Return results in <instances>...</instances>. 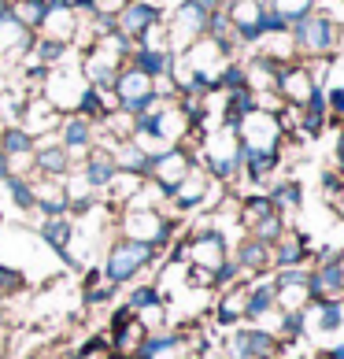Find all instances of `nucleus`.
<instances>
[{
    "instance_id": "obj_45",
    "label": "nucleus",
    "mask_w": 344,
    "mask_h": 359,
    "mask_svg": "<svg viewBox=\"0 0 344 359\" xmlns=\"http://www.w3.org/2000/svg\"><path fill=\"white\" fill-rule=\"evenodd\" d=\"M0 292L4 297H15V292H26V274L15 263H0Z\"/></svg>"
},
{
    "instance_id": "obj_29",
    "label": "nucleus",
    "mask_w": 344,
    "mask_h": 359,
    "mask_svg": "<svg viewBox=\"0 0 344 359\" xmlns=\"http://www.w3.org/2000/svg\"><path fill=\"white\" fill-rule=\"evenodd\" d=\"M30 219L37 226V237L56 252L60 259H67V252H71V241H74V215H56V219H37L34 211H30Z\"/></svg>"
},
{
    "instance_id": "obj_26",
    "label": "nucleus",
    "mask_w": 344,
    "mask_h": 359,
    "mask_svg": "<svg viewBox=\"0 0 344 359\" xmlns=\"http://www.w3.org/2000/svg\"><path fill=\"white\" fill-rule=\"evenodd\" d=\"M263 193L270 196V204H274L277 215L289 219V222H293V215L303 208V182H300L296 175H285V170H282V175H277Z\"/></svg>"
},
{
    "instance_id": "obj_23",
    "label": "nucleus",
    "mask_w": 344,
    "mask_h": 359,
    "mask_svg": "<svg viewBox=\"0 0 344 359\" xmlns=\"http://www.w3.org/2000/svg\"><path fill=\"white\" fill-rule=\"evenodd\" d=\"M163 15H167V11L156 8V4H144V0H126V4L115 11V34H123L126 41H137V37L149 30L152 22H160Z\"/></svg>"
},
{
    "instance_id": "obj_33",
    "label": "nucleus",
    "mask_w": 344,
    "mask_h": 359,
    "mask_svg": "<svg viewBox=\"0 0 344 359\" xmlns=\"http://www.w3.org/2000/svg\"><path fill=\"white\" fill-rule=\"evenodd\" d=\"M267 215H274V204L267 193H245L237 196V230H252L256 222H263Z\"/></svg>"
},
{
    "instance_id": "obj_34",
    "label": "nucleus",
    "mask_w": 344,
    "mask_h": 359,
    "mask_svg": "<svg viewBox=\"0 0 344 359\" xmlns=\"http://www.w3.org/2000/svg\"><path fill=\"white\" fill-rule=\"evenodd\" d=\"M274 308V282L270 274L263 278H252L248 282V308H245V323H256L259 315H267Z\"/></svg>"
},
{
    "instance_id": "obj_27",
    "label": "nucleus",
    "mask_w": 344,
    "mask_h": 359,
    "mask_svg": "<svg viewBox=\"0 0 344 359\" xmlns=\"http://www.w3.org/2000/svg\"><path fill=\"white\" fill-rule=\"evenodd\" d=\"M30 182H34V215L37 219L71 215L67 193H63V182L60 178H30Z\"/></svg>"
},
{
    "instance_id": "obj_21",
    "label": "nucleus",
    "mask_w": 344,
    "mask_h": 359,
    "mask_svg": "<svg viewBox=\"0 0 344 359\" xmlns=\"http://www.w3.org/2000/svg\"><path fill=\"white\" fill-rule=\"evenodd\" d=\"M74 167L78 163L67 156V149L56 141V134L34 141V178H63V175H71Z\"/></svg>"
},
{
    "instance_id": "obj_22",
    "label": "nucleus",
    "mask_w": 344,
    "mask_h": 359,
    "mask_svg": "<svg viewBox=\"0 0 344 359\" xmlns=\"http://www.w3.org/2000/svg\"><path fill=\"white\" fill-rule=\"evenodd\" d=\"M245 308H248V278H241L230 289H219L215 304H211V323H215V330H233L245 323Z\"/></svg>"
},
{
    "instance_id": "obj_18",
    "label": "nucleus",
    "mask_w": 344,
    "mask_h": 359,
    "mask_svg": "<svg viewBox=\"0 0 344 359\" xmlns=\"http://www.w3.org/2000/svg\"><path fill=\"white\" fill-rule=\"evenodd\" d=\"M56 141L63 144V149H67V156L74 159V163H82V156L100 141V126H97V123H89L85 115L71 111V115H63V118H60Z\"/></svg>"
},
{
    "instance_id": "obj_39",
    "label": "nucleus",
    "mask_w": 344,
    "mask_h": 359,
    "mask_svg": "<svg viewBox=\"0 0 344 359\" xmlns=\"http://www.w3.org/2000/svg\"><path fill=\"white\" fill-rule=\"evenodd\" d=\"M137 48H149V52H170V30H167V15L160 22H152L149 30H144L137 41Z\"/></svg>"
},
{
    "instance_id": "obj_7",
    "label": "nucleus",
    "mask_w": 344,
    "mask_h": 359,
    "mask_svg": "<svg viewBox=\"0 0 344 359\" xmlns=\"http://www.w3.org/2000/svg\"><path fill=\"white\" fill-rule=\"evenodd\" d=\"M233 134H237V144H241V156H267V152L285 149V134L277 126V115L259 111V108L237 118Z\"/></svg>"
},
{
    "instance_id": "obj_20",
    "label": "nucleus",
    "mask_w": 344,
    "mask_h": 359,
    "mask_svg": "<svg viewBox=\"0 0 344 359\" xmlns=\"http://www.w3.org/2000/svg\"><path fill=\"white\" fill-rule=\"evenodd\" d=\"M230 259L241 267V274L252 282V278H263V274H270V245H263L256 241V237H248L241 230V237H233L230 241Z\"/></svg>"
},
{
    "instance_id": "obj_40",
    "label": "nucleus",
    "mask_w": 344,
    "mask_h": 359,
    "mask_svg": "<svg viewBox=\"0 0 344 359\" xmlns=\"http://www.w3.org/2000/svg\"><path fill=\"white\" fill-rule=\"evenodd\" d=\"M285 226H293V222H289V219H282V215L274 211V215H267L263 222H256L252 230H245V233H248V237H256V241H263V245H274L277 237H282V230H285Z\"/></svg>"
},
{
    "instance_id": "obj_14",
    "label": "nucleus",
    "mask_w": 344,
    "mask_h": 359,
    "mask_svg": "<svg viewBox=\"0 0 344 359\" xmlns=\"http://www.w3.org/2000/svg\"><path fill=\"white\" fill-rule=\"evenodd\" d=\"M196 163V156L189 149H181V144H174V149H167L163 156H156L149 159V175H144V182H152L160 193H174L178 189V182L189 175V167Z\"/></svg>"
},
{
    "instance_id": "obj_12",
    "label": "nucleus",
    "mask_w": 344,
    "mask_h": 359,
    "mask_svg": "<svg viewBox=\"0 0 344 359\" xmlns=\"http://www.w3.org/2000/svg\"><path fill=\"white\" fill-rule=\"evenodd\" d=\"M207 15L196 0H178L174 8H167V30H170V52L189 48L196 37L207 34Z\"/></svg>"
},
{
    "instance_id": "obj_9",
    "label": "nucleus",
    "mask_w": 344,
    "mask_h": 359,
    "mask_svg": "<svg viewBox=\"0 0 344 359\" xmlns=\"http://www.w3.org/2000/svg\"><path fill=\"white\" fill-rule=\"evenodd\" d=\"M300 318H303V341L311 344V352L333 348V344L344 341V304L311 300L300 311Z\"/></svg>"
},
{
    "instance_id": "obj_4",
    "label": "nucleus",
    "mask_w": 344,
    "mask_h": 359,
    "mask_svg": "<svg viewBox=\"0 0 344 359\" xmlns=\"http://www.w3.org/2000/svg\"><path fill=\"white\" fill-rule=\"evenodd\" d=\"M196 163L211 175V182L237 185V178H241V144H237L233 126H219L204 134L200 149H196Z\"/></svg>"
},
{
    "instance_id": "obj_44",
    "label": "nucleus",
    "mask_w": 344,
    "mask_h": 359,
    "mask_svg": "<svg viewBox=\"0 0 344 359\" xmlns=\"http://www.w3.org/2000/svg\"><path fill=\"white\" fill-rule=\"evenodd\" d=\"M130 141H134L137 149H141L144 156H149V159L163 156L167 149H174V144H167V141H163L160 134H156V130H134V137H130Z\"/></svg>"
},
{
    "instance_id": "obj_49",
    "label": "nucleus",
    "mask_w": 344,
    "mask_h": 359,
    "mask_svg": "<svg viewBox=\"0 0 344 359\" xmlns=\"http://www.w3.org/2000/svg\"><path fill=\"white\" fill-rule=\"evenodd\" d=\"M92 4H97V11H100V15H115V11L123 8L126 0H92Z\"/></svg>"
},
{
    "instance_id": "obj_32",
    "label": "nucleus",
    "mask_w": 344,
    "mask_h": 359,
    "mask_svg": "<svg viewBox=\"0 0 344 359\" xmlns=\"http://www.w3.org/2000/svg\"><path fill=\"white\" fill-rule=\"evenodd\" d=\"M252 52H259V56H267L270 63H277V67H285V63H296L300 56H296V41H293V30H274V34H263L259 37V45L252 48Z\"/></svg>"
},
{
    "instance_id": "obj_28",
    "label": "nucleus",
    "mask_w": 344,
    "mask_h": 359,
    "mask_svg": "<svg viewBox=\"0 0 344 359\" xmlns=\"http://www.w3.org/2000/svg\"><path fill=\"white\" fill-rule=\"evenodd\" d=\"M152 130H156V134H160L167 144H181V141H185V137H189L193 130H196V123H193V118L181 111V104H178V100H167L163 108L156 111V118H152Z\"/></svg>"
},
{
    "instance_id": "obj_35",
    "label": "nucleus",
    "mask_w": 344,
    "mask_h": 359,
    "mask_svg": "<svg viewBox=\"0 0 344 359\" xmlns=\"http://www.w3.org/2000/svg\"><path fill=\"white\" fill-rule=\"evenodd\" d=\"M170 60H174V52H149V48H137L134 45V52H130V67H137L141 74H149V78H160V74H167L170 71Z\"/></svg>"
},
{
    "instance_id": "obj_10",
    "label": "nucleus",
    "mask_w": 344,
    "mask_h": 359,
    "mask_svg": "<svg viewBox=\"0 0 344 359\" xmlns=\"http://www.w3.org/2000/svg\"><path fill=\"white\" fill-rule=\"evenodd\" d=\"M222 355L226 359H277L282 355V341L274 334H263L252 323H241L222 334Z\"/></svg>"
},
{
    "instance_id": "obj_46",
    "label": "nucleus",
    "mask_w": 344,
    "mask_h": 359,
    "mask_svg": "<svg viewBox=\"0 0 344 359\" xmlns=\"http://www.w3.org/2000/svg\"><path fill=\"white\" fill-rule=\"evenodd\" d=\"M71 359H115V355H111V344H108V334L89 337L78 352H71Z\"/></svg>"
},
{
    "instance_id": "obj_38",
    "label": "nucleus",
    "mask_w": 344,
    "mask_h": 359,
    "mask_svg": "<svg viewBox=\"0 0 344 359\" xmlns=\"http://www.w3.org/2000/svg\"><path fill=\"white\" fill-rule=\"evenodd\" d=\"M134 318L144 326V334H160V330L170 326V308H167V300H152L141 311H134Z\"/></svg>"
},
{
    "instance_id": "obj_2",
    "label": "nucleus",
    "mask_w": 344,
    "mask_h": 359,
    "mask_svg": "<svg viewBox=\"0 0 344 359\" xmlns=\"http://www.w3.org/2000/svg\"><path fill=\"white\" fill-rule=\"evenodd\" d=\"M130 52H134V41H126L123 34L97 37L89 48L78 52V71H82L85 86H92V89H111L115 74L126 67Z\"/></svg>"
},
{
    "instance_id": "obj_15",
    "label": "nucleus",
    "mask_w": 344,
    "mask_h": 359,
    "mask_svg": "<svg viewBox=\"0 0 344 359\" xmlns=\"http://www.w3.org/2000/svg\"><path fill=\"white\" fill-rule=\"evenodd\" d=\"M111 93H115L118 108L130 111V115L144 111V108H149V104L156 100V93H152V78H149V74H141L137 67H130V63H126V67L115 74Z\"/></svg>"
},
{
    "instance_id": "obj_11",
    "label": "nucleus",
    "mask_w": 344,
    "mask_h": 359,
    "mask_svg": "<svg viewBox=\"0 0 344 359\" xmlns=\"http://www.w3.org/2000/svg\"><path fill=\"white\" fill-rule=\"evenodd\" d=\"M311 300H326V304H344V252H319L311 263V278H308Z\"/></svg>"
},
{
    "instance_id": "obj_5",
    "label": "nucleus",
    "mask_w": 344,
    "mask_h": 359,
    "mask_svg": "<svg viewBox=\"0 0 344 359\" xmlns=\"http://www.w3.org/2000/svg\"><path fill=\"white\" fill-rule=\"evenodd\" d=\"M163 252H156L149 245H137V241H126V237H115V241L108 245V252H104V263H100V271L104 278L115 285V289H123L130 282H137V278L156 267V259H160Z\"/></svg>"
},
{
    "instance_id": "obj_13",
    "label": "nucleus",
    "mask_w": 344,
    "mask_h": 359,
    "mask_svg": "<svg viewBox=\"0 0 344 359\" xmlns=\"http://www.w3.org/2000/svg\"><path fill=\"white\" fill-rule=\"evenodd\" d=\"M85 89H89V86H85L82 71H78V63H67V67L48 71L45 86H41V97H45L60 115H71V111H78V100H82Z\"/></svg>"
},
{
    "instance_id": "obj_30",
    "label": "nucleus",
    "mask_w": 344,
    "mask_h": 359,
    "mask_svg": "<svg viewBox=\"0 0 344 359\" xmlns=\"http://www.w3.org/2000/svg\"><path fill=\"white\" fill-rule=\"evenodd\" d=\"M30 41H34V34L26 30V26H19V22L4 11V15H0V63L15 67V63L26 56Z\"/></svg>"
},
{
    "instance_id": "obj_41",
    "label": "nucleus",
    "mask_w": 344,
    "mask_h": 359,
    "mask_svg": "<svg viewBox=\"0 0 344 359\" xmlns=\"http://www.w3.org/2000/svg\"><path fill=\"white\" fill-rule=\"evenodd\" d=\"M118 297V289L111 282H97V285H82V304L85 311H97V308H108V304Z\"/></svg>"
},
{
    "instance_id": "obj_3",
    "label": "nucleus",
    "mask_w": 344,
    "mask_h": 359,
    "mask_svg": "<svg viewBox=\"0 0 344 359\" xmlns=\"http://www.w3.org/2000/svg\"><path fill=\"white\" fill-rule=\"evenodd\" d=\"M178 230H181V219L167 215V211H118L115 215V233L118 237L149 245L156 252H167L174 245Z\"/></svg>"
},
{
    "instance_id": "obj_48",
    "label": "nucleus",
    "mask_w": 344,
    "mask_h": 359,
    "mask_svg": "<svg viewBox=\"0 0 344 359\" xmlns=\"http://www.w3.org/2000/svg\"><path fill=\"white\" fill-rule=\"evenodd\" d=\"M333 163L344 175V126H337V137H333Z\"/></svg>"
},
{
    "instance_id": "obj_47",
    "label": "nucleus",
    "mask_w": 344,
    "mask_h": 359,
    "mask_svg": "<svg viewBox=\"0 0 344 359\" xmlns=\"http://www.w3.org/2000/svg\"><path fill=\"white\" fill-rule=\"evenodd\" d=\"M322 201H326V208H329V215H333L337 222H344V178H340V185H337L333 193L322 196Z\"/></svg>"
},
{
    "instance_id": "obj_1",
    "label": "nucleus",
    "mask_w": 344,
    "mask_h": 359,
    "mask_svg": "<svg viewBox=\"0 0 344 359\" xmlns=\"http://www.w3.org/2000/svg\"><path fill=\"white\" fill-rule=\"evenodd\" d=\"M296 41V56L300 60H333L340 45H344V22L329 11L315 8L311 15H303L300 22L289 26Z\"/></svg>"
},
{
    "instance_id": "obj_19",
    "label": "nucleus",
    "mask_w": 344,
    "mask_h": 359,
    "mask_svg": "<svg viewBox=\"0 0 344 359\" xmlns=\"http://www.w3.org/2000/svg\"><path fill=\"white\" fill-rule=\"evenodd\" d=\"M37 37H48V41H60V45L74 48L78 15H74L71 0H48V4H45V19H41V26H37Z\"/></svg>"
},
{
    "instance_id": "obj_37",
    "label": "nucleus",
    "mask_w": 344,
    "mask_h": 359,
    "mask_svg": "<svg viewBox=\"0 0 344 359\" xmlns=\"http://www.w3.org/2000/svg\"><path fill=\"white\" fill-rule=\"evenodd\" d=\"M267 8H270L285 26H293V22H300L303 15H311V11L319 8V0H267Z\"/></svg>"
},
{
    "instance_id": "obj_24",
    "label": "nucleus",
    "mask_w": 344,
    "mask_h": 359,
    "mask_svg": "<svg viewBox=\"0 0 344 359\" xmlns=\"http://www.w3.org/2000/svg\"><path fill=\"white\" fill-rule=\"evenodd\" d=\"M60 111L52 108V104L37 93V97H26L22 100V111H19V123L15 126H22L26 134H30L34 141L37 137H48V134H56V126H60Z\"/></svg>"
},
{
    "instance_id": "obj_43",
    "label": "nucleus",
    "mask_w": 344,
    "mask_h": 359,
    "mask_svg": "<svg viewBox=\"0 0 344 359\" xmlns=\"http://www.w3.org/2000/svg\"><path fill=\"white\" fill-rule=\"evenodd\" d=\"M152 300H163L160 289H156L152 282H130V292H126V304H123V308H126V311H141L144 304H152Z\"/></svg>"
},
{
    "instance_id": "obj_50",
    "label": "nucleus",
    "mask_w": 344,
    "mask_h": 359,
    "mask_svg": "<svg viewBox=\"0 0 344 359\" xmlns=\"http://www.w3.org/2000/svg\"><path fill=\"white\" fill-rule=\"evenodd\" d=\"M289 359H315V352L311 355H289Z\"/></svg>"
},
{
    "instance_id": "obj_42",
    "label": "nucleus",
    "mask_w": 344,
    "mask_h": 359,
    "mask_svg": "<svg viewBox=\"0 0 344 359\" xmlns=\"http://www.w3.org/2000/svg\"><path fill=\"white\" fill-rule=\"evenodd\" d=\"M0 149H4V156H22V152H34V137L26 134L22 126H8L4 134H0Z\"/></svg>"
},
{
    "instance_id": "obj_6",
    "label": "nucleus",
    "mask_w": 344,
    "mask_h": 359,
    "mask_svg": "<svg viewBox=\"0 0 344 359\" xmlns=\"http://www.w3.org/2000/svg\"><path fill=\"white\" fill-rule=\"evenodd\" d=\"M226 19L233 26L237 48H256L263 34L285 30V22L267 8V0H226Z\"/></svg>"
},
{
    "instance_id": "obj_16",
    "label": "nucleus",
    "mask_w": 344,
    "mask_h": 359,
    "mask_svg": "<svg viewBox=\"0 0 344 359\" xmlns=\"http://www.w3.org/2000/svg\"><path fill=\"white\" fill-rule=\"evenodd\" d=\"M319 252L311 248V237L296 230V226H285L282 237L270 245V267L274 271H285V267H311Z\"/></svg>"
},
{
    "instance_id": "obj_25",
    "label": "nucleus",
    "mask_w": 344,
    "mask_h": 359,
    "mask_svg": "<svg viewBox=\"0 0 344 359\" xmlns=\"http://www.w3.org/2000/svg\"><path fill=\"white\" fill-rule=\"evenodd\" d=\"M78 170L85 175V182L92 185L97 193L108 189V182L118 175V167H115V156H111V144L108 141H97L92 149L82 156V163H78Z\"/></svg>"
},
{
    "instance_id": "obj_31",
    "label": "nucleus",
    "mask_w": 344,
    "mask_h": 359,
    "mask_svg": "<svg viewBox=\"0 0 344 359\" xmlns=\"http://www.w3.org/2000/svg\"><path fill=\"white\" fill-rule=\"evenodd\" d=\"M241 71H245V89L248 93H277V63H270L267 56H241Z\"/></svg>"
},
{
    "instance_id": "obj_17",
    "label": "nucleus",
    "mask_w": 344,
    "mask_h": 359,
    "mask_svg": "<svg viewBox=\"0 0 344 359\" xmlns=\"http://www.w3.org/2000/svg\"><path fill=\"white\" fill-rule=\"evenodd\" d=\"M315 93H322V86L315 82L311 67L303 60L296 63H285L282 71H277V97H282V104H293V108H303Z\"/></svg>"
},
{
    "instance_id": "obj_8",
    "label": "nucleus",
    "mask_w": 344,
    "mask_h": 359,
    "mask_svg": "<svg viewBox=\"0 0 344 359\" xmlns=\"http://www.w3.org/2000/svg\"><path fill=\"white\" fill-rule=\"evenodd\" d=\"M174 56L185 60V67L196 74V82H200L204 89H215L219 78H222V71H226L230 63L237 60V52H233L230 45H222V41H215V37L204 34V37H196L189 48L174 52Z\"/></svg>"
},
{
    "instance_id": "obj_36",
    "label": "nucleus",
    "mask_w": 344,
    "mask_h": 359,
    "mask_svg": "<svg viewBox=\"0 0 344 359\" xmlns=\"http://www.w3.org/2000/svg\"><path fill=\"white\" fill-rule=\"evenodd\" d=\"M45 4L48 0H8V15L19 26H26L30 34H37V26L45 19Z\"/></svg>"
}]
</instances>
